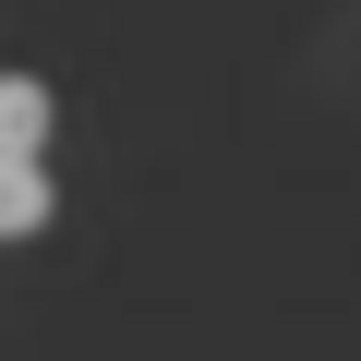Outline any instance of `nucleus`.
Segmentation results:
<instances>
[{
	"label": "nucleus",
	"instance_id": "f257e3e1",
	"mask_svg": "<svg viewBox=\"0 0 361 361\" xmlns=\"http://www.w3.org/2000/svg\"><path fill=\"white\" fill-rule=\"evenodd\" d=\"M49 229V85L0 73V241Z\"/></svg>",
	"mask_w": 361,
	"mask_h": 361
}]
</instances>
